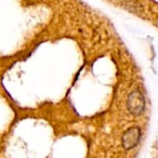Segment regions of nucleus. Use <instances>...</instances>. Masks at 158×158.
Here are the masks:
<instances>
[{"instance_id": "1", "label": "nucleus", "mask_w": 158, "mask_h": 158, "mask_svg": "<svg viewBox=\"0 0 158 158\" xmlns=\"http://www.w3.org/2000/svg\"><path fill=\"white\" fill-rule=\"evenodd\" d=\"M127 109L133 115H139L145 108L144 97L139 90H134L127 98Z\"/></svg>"}, {"instance_id": "2", "label": "nucleus", "mask_w": 158, "mask_h": 158, "mask_svg": "<svg viewBox=\"0 0 158 158\" xmlns=\"http://www.w3.org/2000/svg\"><path fill=\"white\" fill-rule=\"evenodd\" d=\"M141 131L138 127H132L128 128L122 137V145L127 150H131L136 147L140 139Z\"/></svg>"}]
</instances>
